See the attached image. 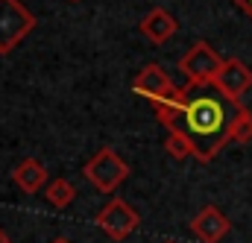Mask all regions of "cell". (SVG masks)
<instances>
[{
    "label": "cell",
    "mask_w": 252,
    "mask_h": 243,
    "mask_svg": "<svg viewBox=\"0 0 252 243\" xmlns=\"http://www.w3.org/2000/svg\"><path fill=\"white\" fill-rule=\"evenodd\" d=\"M153 112L164 129L176 126L193 141L196 161H211L232 141V123L241 112V103L223 94L217 82H188L185 88H179L176 97L156 103Z\"/></svg>",
    "instance_id": "1"
},
{
    "label": "cell",
    "mask_w": 252,
    "mask_h": 243,
    "mask_svg": "<svg viewBox=\"0 0 252 243\" xmlns=\"http://www.w3.org/2000/svg\"><path fill=\"white\" fill-rule=\"evenodd\" d=\"M82 176L94 184L97 190L115 193V190L129 179V164L115 152V147H103V150H97V152L85 161Z\"/></svg>",
    "instance_id": "2"
},
{
    "label": "cell",
    "mask_w": 252,
    "mask_h": 243,
    "mask_svg": "<svg viewBox=\"0 0 252 243\" xmlns=\"http://www.w3.org/2000/svg\"><path fill=\"white\" fill-rule=\"evenodd\" d=\"M38 18L21 0H0V56H9L32 30Z\"/></svg>",
    "instance_id": "3"
},
{
    "label": "cell",
    "mask_w": 252,
    "mask_h": 243,
    "mask_svg": "<svg viewBox=\"0 0 252 243\" xmlns=\"http://www.w3.org/2000/svg\"><path fill=\"white\" fill-rule=\"evenodd\" d=\"M97 229L109 238V241L121 243L126 241L132 232H138V226H141V214L126 202L121 196H112L103 208H100V214H97Z\"/></svg>",
    "instance_id": "4"
},
{
    "label": "cell",
    "mask_w": 252,
    "mask_h": 243,
    "mask_svg": "<svg viewBox=\"0 0 252 243\" xmlns=\"http://www.w3.org/2000/svg\"><path fill=\"white\" fill-rule=\"evenodd\" d=\"M220 67H223V59H220V53H217L208 41H196V44H190L188 53L179 59V70L188 76V82H193V85L217 82Z\"/></svg>",
    "instance_id": "5"
},
{
    "label": "cell",
    "mask_w": 252,
    "mask_h": 243,
    "mask_svg": "<svg viewBox=\"0 0 252 243\" xmlns=\"http://www.w3.org/2000/svg\"><path fill=\"white\" fill-rule=\"evenodd\" d=\"M132 91H135L138 97H144L150 106H156V103L170 100V97L179 94V88L173 85V79L167 76V70H164L158 61H150V64H144V67L135 73Z\"/></svg>",
    "instance_id": "6"
},
{
    "label": "cell",
    "mask_w": 252,
    "mask_h": 243,
    "mask_svg": "<svg viewBox=\"0 0 252 243\" xmlns=\"http://www.w3.org/2000/svg\"><path fill=\"white\" fill-rule=\"evenodd\" d=\"M188 229L199 243H220L232 232V220L217 205H205V208L196 211V217H190Z\"/></svg>",
    "instance_id": "7"
},
{
    "label": "cell",
    "mask_w": 252,
    "mask_h": 243,
    "mask_svg": "<svg viewBox=\"0 0 252 243\" xmlns=\"http://www.w3.org/2000/svg\"><path fill=\"white\" fill-rule=\"evenodd\" d=\"M217 85H220L223 94H229L235 103H241L244 94L252 88V67L244 59H238V56L223 59L220 76H217Z\"/></svg>",
    "instance_id": "8"
},
{
    "label": "cell",
    "mask_w": 252,
    "mask_h": 243,
    "mask_svg": "<svg viewBox=\"0 0 252 243\" xmlns=\"http://www.w3.org/2000/svg\"><path fill=\"white\" fill-rule=\"evenodd\" d=\"M138 30H141V35H144L150 44H167V41L179 32V21H176L164 6H156V9H150V12L141 18Z\"/></svg>",
    "instance_id": "9"
},
{
    "label": "cell",
    "mask_w": 252,
    "mask_h": 243,
    "mask_svg": "<svg viewBox=\"0 0 252 243\" xmlns=\"http://www.w3.org/2000/svg\"><path fill=\"white\" fill-rule=\"evenodd\" d=\"M12 182L21 187V193L32 196V193H41V190L50 184V176H47V167H44L38 158H24V161L15 164Z\"/></svg>",
    "instance_id": "10"
},
{
    "label": "cell",
    "mask_w": 252,
    "mask_h": 243,
    "mask_svg": "<svg viewBox=\"0 0 252 243\" xmlns=\"http://www.w3.org/2000/svg\"><path fill=\"white\" fill-rule=\"evenodd\" d=\"M164 132H167V138H164V150H167V155H170L173 161L193 158V141H190L182 129L173 126V129H164Z\"/></svg>",
    "instance_id": "11"
},
{
    "label": "cell",
    "mask_w": 252,
    "mask_h": 243,
    "mask_svg": "<svg viewBox=\"0 0 252 243\" xmlns=\"http://www.w3.org/2000/svg\"><path fill=\"white\" fill-rule=\"evenodd\" d=\"M44 199L53 205V208H67L73 199H76V187L67 182V179H62V176H56V179H50V184L44 187Z\"/></svg>",
    "instance_id": "12"
},
{
    "label": "cell",
    "mask_w": 252,
    "mask_h": 243,
    "mask_svg": "<svg viewBox=\"0 0 252 243\" xmlns=\"http://www.w3.org/2000/svg\"><path fill=\"white\" fill-rule=\"evenodd\" d=\"M232 144H241V147L252 144V112L247 106H241L238 118L232 123Z\"/></svg>",
    "instance_id": "13"
},
{
    "label": "cell",
    "mask_w": 252,
    "mask_h": 243,
    "mask_svg": "<svg viewBox=\"0 0 252 243\" xmlns=\"http://www.w3.org/2000/svg\"><path fill=\"white\" fill-rule=\"evenodd\" d=\"M235 6H238L244 15H250V18H252V0H235Z\"/></svg>",
    "instance_id": "14"
},
{
    "label": "cell",
    "mask_w": 252,
    "mask_h": 243,
    "mask_svg": "<svg viewBox=\"0 0 252 243\" xmlns=\"http://www.w3.org/2000/svg\"><path fill=\"white\" fill-rule=\"evenodd\" d=\"M0 243H12V241H9V235H6L3 229H0Z\"/></svg>",
    "instance_id": "15"
},
{
    "label": "cell",
    "mask_w": 252,
    "mask_h": 243,
    "mask_svg": "<svg viewBox=\"0 0 252 243\" xmlns=\"http://www.w3.org/2000/svg\"><path fill=\"white\" fill-rule=\"evenodd\" d=\"M50 243H70V241H67V238H53Z\"/></svg>",
    "instance_id": "16"
},
{
    "label": "cell",
    "mask_w": 252,
    "mask_h": 243,
    "mask_svg": "<svg viewBox=\"0 0 252 243\" xmlns=\"http://www.w3.org/2000/svg\"><path fill=\"white\" fill-rule=\"evenodd\" d=\"M164 243H176V241H164Z\"/></svg>",
    "instance_id": "17"
}]
</instances>
